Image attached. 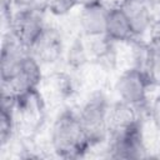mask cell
Returning <instances> with one entry per match:
<instances>
[{"instance_id":"16","label":"cell","mask_w":160,"mask_h":160,"mask_svg":"<svg viewBox=\"0 0 160 160\" xmlns=\"http://www.w3.org/2000/svg\"><path fill=\"white\" fill-rule=\"evenodd\" d=\"M68 59H69V64L72 68H81L86 62L88 51H86L85 45L80 40H75L71 44V46L69 48Z\"/></svg>"},{"instance_id":"20","label":"cell","mask_w":160,"mask_h":160,"mask_svg":"<svg viewBox=\"0 0 160 160\" xmlns=\"http://www.w3.org/2000/svg\"><path fill=\"white\" fill-rule=\"evenodd\" d=\"M99 2H102V0H76V4L80 5L81 8L95 5V4H99Z\"/></svg>"},{"instance_id":"14","label":"cell","mask_w":160,"mask_h":160,"mask_svg":"<svg viewBox=\"0 0 160 160\" xmlns=\"http://www.w3.org/2000/svg\"><path fill=\"white\" fill-rule=\"evenodd\" d=\"M45 89L58 100L62 101L71 98L75 92V84L70 75L65 72H55L45 81Z\"/></svg>"},{"instance_id":"15","label":"cell","mask_w":160,"mask_h":160,"mask_svg":"<svg viewBox=\"0 0 160 160\" xmlns=\"http://www.w3.org/2000/svg\"><path fill=\"white\" fill-rule=\"evenodd\" d=\"M142 70L146 72L152 86H160V48L152 42L149 45Z\"/></svg>"},{"instance_id":"21","label":"cell","mask_w":160,"mask_h":160,"mask_svg":"<svg viewBox=\"0 0 160 160\" xmlns=\"http://www.w3.org/2000/svg\"><path fill=\"white\" fill-rule=\"evenodd\" d=\"M152 44H154V42H152ZM155 45H158V46L160 48V42H158V44H155Z\"/></svg>"},{"instance_id":"1","label":"cell","mask_w":160,"mask_h":160,"mask_svg":"<svg viewBox=\"0 0 160 160\" xmlns=\"http://www.w3.org/2000/svg\"><path fill=\"white\" fill-rule=\"evenodd\" d=\"M50 142L54 152L64 159L81 158L91 148L79 112L71 109L64 110L55 119L51 128Z\"/></svg>"},{"instance_id":"4","label":"cell","mask_w":160,"mask_h":160,"mask_svg":"<svg viewBox=\"0 0 160 160\" xmlns=\"http://www.w3.org/2000/svg\"><path fill=\"white\" fill-rule=\"evenodd\" d=\"M109 156L115 159H139L145 156L140 120L109 132Z\"/></svg>"},{"instance_id":"8","label":"cell","mask_w":160,"mask_h":160,"mask_svg":"<svg viewBox=\"0 0 160 160\" xmlns=\"http://www.w3.org/2000/svg\"><path fill=\"white\" fill-rule=\"evenodd\" d=\"M42 80L40 62L29 52L21 65L19 74L9 82H1V90L10 91L14 95L22 92L29 89L39 88Z\"/></svg>"},{"instance_id":"12","label":"cell","mask_w":160,"mask_h":160,"mask_svg":"<svg viewBox=\"0 0 160 160\" xmlns=\"http://www.w3.org/2000/svg\"><path fill=\"white\" fill-rule=\"evenodd\" d=\"M105 35L115 42H125L135 39L130 22L119 4L110 6L108 10Z\"/></svg>"},{"instance_id":"3","label":"cell","mask_w":160,"mask_h":160,"mask_svg":"<svg viewBox=\"0 0 160 160\" xmlns=\"http://www.w3.org/2000/svg\"><path fill=\"white\" fill-rule=\"evenodd\" d=\"M45 99L39 88L19 92L15 98L16 129L25 134H34L45 120Z\"/></svg>"},{"instance_id":"13","label":"cell","mask_w":160,"mask_h":160,"mask_svg":"<svg viewBox=\"0 0 160 160\" xmlns=\"http://www.w3.org/2000/svg\"><path fill=\"white\" fill-rule=\"evenodd\" d=\"M92 41L90 44L89 51L92 55L94 60L101 66L112 68L116 62V51H115V41L110 40L106 35L90 38Z\"/></svg>"},{"instance_id":"5","label":"cell","mask_w":160,"mask_h":160,"mask_svg":"<svg viewBox=\"0 0 160 160\" xmlns=\"http://www.w3.org/2000/svg\"><path fill=\"white\" fill-rule=\"evenodd\" d=\"M151 86V82L146 72L140 69L131 66L125 70L115 82V91L119 99L135 109L146 104L148 100V89Z\"/></svg>"},{"instance_id":"9","label":"cell","mask_w":160,"mask_h":160,"mask_svg":"<svg viewBox=\"0 0 160 160\" xmlns=\"http://www.w3.org/2000/svg\"><path fill=\"white\" fill-rule=\"evenodd\" d=\"M29 52L41 64H51L59 60L62 52L61 34L54 28H45L39 39L30 48Z\"/></svg>"},{"instance_id":"11","label":"cell","mask_w":160,"mask_h":160,"mask_svg":"<svg viewBox=\"0 0 160 160\" xmlns=\"http://www.w3.org/2000/svg\"><path fill=\"white\" fill-rule=\"evenodd\" d=\"M108 10L102 2L81 8L80 12V28L85 36L96 38L105 35L106 31V20H108Z\"/></svg>"},{"instance_id":"19","label":"cell","mask_w":160,"mask_h":160,"mask_svg":"<svg viewBox=\"0 0 160 160\" xmlns=\"http://www.w3.org/2000/svg\"><path fill=\"white\" fill-rule=\"evenodd\" d=\"M38 0H11L14 6H18L19 9H26V8H34Z\"/></svg>"},{"instance_id":"7","label":"cell","mask_w":160,"mask_h":160,"mask_svg":"<svg viewBox=\"0 0 160 160\" xmlns=\"http://www.w3.org/2000/svg\"><path fill=\"white\" fill-rule=\"evenodd\" d=\"M29 54L10 31L4 34L1 44V58H0V74L1 82L11 81L20 71L25 56Z\"/></svg>"},{"instance_id":"2","label":"cell","mask_w":160,"mask_h":160,"mask_svg":"<svg viewBox=\"0 0 160 160\" xmlns=\"http://www.w3.org/2000/svg\"><path fill=\"white\" fill-rule=\"evenodd\" d=\"M111 104L101 91L94 92L79 111V118L91 146L106 140L109 136V112Z\"/></svg>"},{"instance_id":"22","label":"cell","mask_w":160,"mask_h":160,"mask_svg":"<svg viewBox=\"0 0 160 160\" xmlns=\"http://www.w3.org/2000/svg\"><path fill=\"white\" fill-rule=\"evenodd\" d=\"M158 98H159V99H160V92H159V95H158Z\"/></svg>"},{"instance_id":"10","label":"cell","mask_w":160,"mask_h":160,"mask_svg":"<svg viewBox=\"0 0 160 160\" xmlns=\"http://www.w3.org/2000/svg\"><path fill=\"white\" fill-rule=\"evenodd\" d=\"M119 6L128 18L135 38L142 36L151 29V10L145 0H121Z\"/></svg>"},{"instance_id":"6","label":"cell","mask_w":160,"mask_h":160,"mask_svg":"<svg viewBox=\"0 0 160 160\" xmlns=\"http://www.w3.org/2000/svg\"><path fill=\"white\" fill-rule=\"evenodd\" d=\"M46 26L44 24L41 14L34 6L19 9V11L14 12L10 21L9 31L26 50H30V48L42 34Z\"/></svg>"},{"instance_id":"18","label":"cell","mask_w":160,"mask_h":160,"mask_svg":"<svg viewBox=\"0 0 160 160\" xmlns=\"http://www.w3.org/2000/svg\"><path fill=\"white\" fill-rule=\"evenodd\" d=\"M150 115L152 119V122L158 130H160V99L156 96L155 100L151 104L150 108Z\"/></svg>"},{"instance_id":"17","label":"cell","mask_w":160,"mask_h":160,"mask_svg":"<svg viewBox=\"0 0 160 160\" xmlns=\"http://www.w3.org/2000/svg\"><path fill=\"white\" fill-rule=\"evenodd\" d=\"M76 5V0H45V8L58 16L68 14Z\"/></svg>"}]
</instances>
